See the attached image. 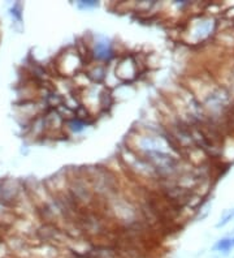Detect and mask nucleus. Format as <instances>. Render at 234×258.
<instances>
[{"instance_id": "1", "label": "nucleus", "mask_w": 234, "mask_h": 258, "mask_svg": "<svg viewBox=\"0 0 234 258\" xmlns=\"http://www.w3.org/2000/svg\"><path fill=\"white\" fill-rule=\"evenodd\" d=\"M233 249V242H231V237H224L215 242V245L212 246L213 252L222 253V254H228Z\"/></svg>"}, {"instance_id": "2", "label": "nucleus", "mask_w": 234, "mask_h": 258, "mask_svg": "<svg viewBox=\"0 0 234 258\" xmlns=\"http://www.w3.org/2000/svg\"><path fill=\"white\" fill-rule=\"evenodd\" d=\"M234 217V211H231V213H228V214H225L224 218H221V221L218 222L217 223V228H220V227H224L225 224H228L229 222L231 221V218Z\"/></svg>"}, {"instance_id": "3", "label": "nucleus", "mask_w": 234, "mask_h": 258, "mask_svg": "<svg viewBox=\"0 0 234 258\" xmlns=\"http://www.w3.org/2000/svg\"><path fill=\"white\" fill-rule=\"evenodd\" d=\"M109 52V50L107 48V46H103V44H99L98 46V55L100 57H107V54Z\"/></svg>"}, {"instance_id": "4", "label": "nucleus", "mask_w": 234, "mask_h": 258, "mask_svg": "<svg viewBox=\"0 0 234 258\" xmlns=\"http://www.w3.org/2000/svg\"><path fill=\"white\" fill-rule=\"evenodd\" d=\"M70 125H72L73 131H81V129L84 128V126H82V123H80V121H72Z\"/></svg>"}, {"instance_id": "5", "label": "nucleus", "mask_w": 234, "mask_h": 258, "mask_svg": "<svg viewBox=\"0 0 234 258\" xmlns=\"http://www.w3.org/2000/svg\"><path fill=\"white\" fill-rule=\"evenodd\" d=\"M231 242H233V248H234V237H231Z\"/></svg>"}]
</instances>
